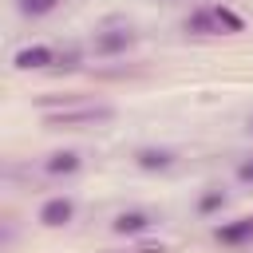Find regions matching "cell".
Wrapping results in <instances>:
<instances>
[{
  "instance_id": "obj_10",
  "label": "cell",
  "mask_w": 253,
  "mask_h": 253,
  "mask_svg": "<svg viewBox=\"0 0 253 253\" xmlns=\"http://www.w3.org/2000/svg\"><path fill=\"white\" fill-rule=\"evenodd\" d=\"M43 170L47 174H71V170H79V154L75 150H59V154H51L43 162Z\"/></svg>"
},
{
  "instance_id": "obj_7",
  "label": "cell",
  "mask_w": 253,
  "mask_h": 253,
  "mask_svg": "<svg viewBox=\"0 0 253 253\" xmlns=\"http://www.w3.org/2000/svg\"><path fill=\"white\" fill-rule=\"evenodd\" d=\"M146 225H150V217H146L142 210H126V213H119V217L111 221L115 233H142Z\"/></svg>"
},
{
  "instance_id": "obj_12",
  "label": "cell",
  "mask_w": 253,
  "mask_h": 253,
  "mask_svg": "<svg viewBox=\"0 0 253 253\" xmlns=\"http://www.w3.org/2000/svg\"><path fill=\"white\" fill-rule=\"evenodd\" d=\"M221 202H225V194H221V190H210V194H202V202H198V210H202V213H213V210H217Z\"/></svg>"
},
{
  "instance_id": "obj_16",
  "label": "cell",
  "mask_w": 253,
  "mask_h": 253,
  "mask_svg": "<svg viewBox=\"0 0 253 253\" xmlns=\"http://www.w3.org/2000/svg\"><path fill=\"white\" fill-rule=\"evenodd\" d=\"M249 130H253V123H249Z\"/></svg>"
},
{
  "instance_id": "obj_2",
  "label": "cell",
  "mask_w": 253,
  "mask_h": 253,
  "mask_svg": "<svg viewBox=\"0 0 253 253\" xmlns=\"http://www.w3.org/2000/svg\"><path fill=\"white\" fill-rule=\"evenodd\" d=\"M71 213H75L71 198H47V202L40 206V221H43V225H51V229L67 225V221H71Z\"/></svg>"
},
{
  "instance_id": "obj_15",
  "label": "cell",
  "mask_w": 253,
  "mask_h": 253,
  "mask_svg": "<svg viewBox=\"0 0 253 253\" xmlns=\"http://www.w3.org/2000/svg\"><path fill=\"white\" fill-rule=\"evenodd\" d=\"M126 253H166L162 245H138V249H126Z\"/></svg>"
},
{
  "instance_id": "obj_4",
  "label": "cell",
  "mask_w": 253,
  "mask_h": 253,
  "mask_svg": "<svg viewBox=\"0 0 253 253\" xmlns=\"http://www.w3.org/2000/svg\"><path fill=\"white\" fill-rule=\"evenodd\" d=\"M12 63H16L20 71H32V67H47V63H55V55H51V47H43V43H32V47H20Z\"/></svg>"
},
{
  "instance_id": "obj_6",
  "label": "cell",
  "mask_w": 253,
  "mask_h": 253,
  "mask_svg": "<svg viewBox=\"0 0 253 253\" xmlns=\"http://www.w3.org/2000/svg\"><path fill=\"white\" fill-rule=\"evenodd\" d=\"M186 32H198V36H217L221 28H217V20H213V8H198V12H190Z\"/></svg>"
},
{
  "instance_id": "obj_14",
  "label": "cell",
  "mask_w": 253,
  "mask_h": 253,
  "mask_svg": "<svg viewBox=\"0 0 253 253\" xmlns=\"http://www.w3.org/2000/svg\"><path fill=\"white\" fill-rule=\"evenodd\" d=\"M237 178H241V182H249V186H253V158H249V162H241V166H237Z\"/></svg>"
},
{
  "instance_id": "obj_5",
  "label": "cell",
  "mask_w": 253,
  "mask_h": 253,
  "mask_svg": "<svg viewBox=\"0 0 253 253\" xmlns=\"http://www.w3.org/2000/svg\"><path fill=\"white\" fill-rule=\"evenodd\" d=\"M249 237H253V217H241V221H229V225L217 229V241L221 245H241Z\"/></svg>"
},
{
  "instance_id": "obj_9",
  "label": "cell",
  "mask_w": 253,
  "mask_h": 253,
  "mask_svg": "<svg viewBox=\"0 0 253 253\" xmlns=\"http://www.w3.org/2000/svg\"><path fill=\"white\" fill-rule=\"evenodd\" d=\"M213 20H217V28H221V32H229V36L245 32V20H241L233 8H225V4H213Z\"/></svg>"
},
{
  "instance_id": "obj_11",
  "label": "cell",
  "mask_w": 253,
  "mask_h": 253,
  "mask_svg": "<svg viewBox=\"0 0 253 253\" xmlns=\"http://www.w3.org/2000/svg\"><path fill=\"white\" fill-rule=\"evenodd\" d=\"M55 4H59V0H20V12H24V16H47Z\"/></svg>"
},
{
  "instance_id": "obj_13",
  "label": "cell",
  "mask_w": 253,
  "mask_h": 253,
  "mask_svg": "<svg viewBox=\"0 0 253 253\" xmlns=\"http://www.w3.org/2000/svg\"><path fill=\"white\" fill-rule=\"evenodd\" d=\"M55 67H59V71H75V67H79V51L71 47V51H63V55H55Z\"/></svg>"
},
{
  "instance_id": "obj_8",
  "label": "cell",
  "mask_w": 253,
  "mask_h": 253,
  "mask_svg": "<svg viewBox=\"0 0 253 253\" xmlns=\"http://www.w3.org/2000/svg\"><path fill=\"white\" fill-rule=\"evenodd\" d=\"M134 162H138L142 170H166V166L174 162V154H170V150H158V146H146V150L134 154Z\"/></svg>"
},
{
  "instance_id": "obj_1",
  "label": "cell",
  "mask_w": 253,
  "mask_h": 253,
  "mask_svg": "<svg viewBox=\"0 0 253 253\" xmlns=\"http://www.w3.org/2000/svg\"><path fill=\"white\" fill-rule=\"evenodd\" d=\"M111 115H115V107L91 103V107H59V111H47L43 123L47 126H83V123H107Z\"/></svg>"
},
{
  "instance_id": "obj_3",
  "label": "cell",
  "mask_w": 253,
  "mask_h": 253,
  "mask_svg": "<svg viewBox=\"0 0 253 253\" xmlns=\"http://www.w3.org/2000/svg\"><path fill=\"white\" fill-rule=\"evenodd\" d=\"M130 43H134V32H126V28H111V32H99V36H95V51H99V55L126 51Z\"/></svg>"
}]
</instances>
